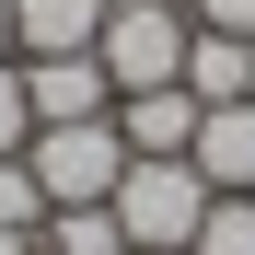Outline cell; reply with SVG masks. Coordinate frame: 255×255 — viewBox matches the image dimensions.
Returning <instances> with one entry per match:
<instances>
[{
  "mask_svg": "<svg viewBox=\"0 0 255 255\" xmlns=\"http://www.w3.org/2000/svg\"><path fill=\"white\" fill-rule=\"evenodd\" d=\"M105 209H116L128 255H186L197 221H209V174H197V162H151V151H128V174H116Z\"/></svg>",
  "mask_w": 255,
  "mask_h": 255,
  "instance_id": "1",
  "label": "cell"
},
{
  "mask_svg": "<svg viewBox=\"0 0 255 255\" xmlns=\"http://www.w3.org/2000/svg\"><path fill=\"white\" fill-rule=\"evenodd\" d=\"M186 47H197V12L186 0H116L105 35H93V58L116 93H162V81H186Z\"/></svg>",
  "mask_w": 255,
  "mask_h": 255,
  "instance_id": "2",
  "label": "cell"
},
{
  "mask_svg": "<svg viewBox=\"0 0 255 255\" xmlns=\"http://www.w3.org/2000/svg\"><path fill=\"white\" fill-rule=\"evenodd\" d=\"M23 162H35V186H47V209H93L128 174V139H116V116H70V128H35Z\"/></svg>",
  "mask_w": 255,
  "mask_h": 255,
  "instance_id": "3",
  "label": "cell"
},
{
  "mask_svg": "<svg viewBox=\"0 0 255 255\" xmlns=\"http://www.w3.org/2000/svg\"><path fill=\"white\" fill-rule=\"evenodd\" d=\"M197 93H186V81H162V93H116V139L128 151H151V162H186L197 151Z\"/></svg>",
  "mask_w": 255,
  "mask_h": 255,
  "instance_id": "4",
  "label": "cell"
},
{
  "mask_svg": "<svg viewBox=\"0 0 255 255\" xmlns=\"http://www.w3.org/2000/svg\"><path fill=\"white\" fill-rule=\"evenodd\" d=\"M23 105H35V128L116 116V81H105V58H23Z\"/></svg>",
  "mask_w": 255,
  "mask_h": 255,
  "instance_id": "5",
  "label": "cell"
},
{
  "mask_svg": "<svg viewBox=\"0 0 255 255\" xmlns=\"http://www.w3.org/2000/svg\"><path fill=\"white\" fill-rule=\"evenodd\" d=\"M116 0H12V58H93Z\"/></svg>",
  "mask_w": 255,
  "mask_h": 255,
  "instance_id": "6",
  "label": "cell"
},
{
  "mask_svg": "<svg viewBox=\"0 0 255 255\" xmlns=\"http://www.w3.org/2000/svg\"><path fill=\"white\" fill-rule=\"evenodd\" d=\"M186 162L209 174V197H255V105H209Z\"/></svg>",
  "mask_w": 255,
  "mask_h": 255,
  "instance_id": "7",
  "label": "cell"
},
{
  "mask_svg": "<svg viewBox=\"0 0 255 255\" xmlns=\"http://www.w3.org/2000/svg\"><path fill=\"white\" fill-rule=\"evenodd\" d=\"M186 93H197V105H255V47L197 23V47H186Z\"/></svg>",
  "mask_w": 255,
  "mask_h": 255,
  "instance_id": "8",
  "label": "cell"
},
{
  "mask_svg": "<svg viewBox=\"0 0 255 255\" xmlns=\"http://www.w3.org/2000/svg\"><path fill=\"white\" fill-rule=\"evenodd\" d=\"M35 255H128V232H116V209L93 197V209H47V232H35Z\"/></svg>",
  "mask_w": 255,
  "mask_h": 255,
  "instance_id": "9",
  "label": "cell"
},
{
  "mask_svg": "<svg viewBox=\"0 0 255 255\" xmlns=\"http://www.w3.org/2000/svg\"><path fill=\"white\" fill-rule=\"evenodd\" d=\"M186 255H255V197H209V221Z\"/></svg>",
  "mask_w": 255,
  "mask_h": 255,
  "instance_id": "10",
  "label": "cell"
},
{
  "mask_svg": "<svg viewBox=\"0 0 255 255\" xmlns=\"http://www.w3.org/2000/svg\"><path fill=\"white\" fill-rule=\"evenodd\" d=\"M0 221H12V232H47V186H35V162H23V151L0 162Z\"/></svg>",
  "mask_w": 255,
  "mask_h": 255,
  "instance_id": "11",
  "label": "cell"
},
{
  "mask_svg": "<svg viewBox=\"0 0 255 255\" xmlns=\"http://www.w3.org/2000/svg\"><path fill=\"white\" fill-rule=\"evenodd\" d=\"M23 139H35V105H23V70H12V58H0V162H12Z\"/></svg>",
  "mask_w": 255,
  "mask_h": 255,
  "instance_id": "12",
  "label": "cell"
},
{
  "mask_svg": "<svg viewBox=\"0 0 255 255\" xmlns=\"http://www.w3.org/2000/svg\"><path fill=\"white\" fill-rule=\"evenodd\" d=\"M186 12H197L209 35H244V47H255V0H186Z\"/></svg>",
  "mask_w": 255,
  "mask_h": 255,
  "instance_id": "13",
  "label": "cell"
},
{
  "mask_svg": "<svg viewBox=\"0 0 255 255\" xmlns=\"http://www.w3.org/2000/svg\"><path fill=\"white\" fill-rule=\"evenodd\" d=\"M0 255H35V232H12V221H0Z\"/></svg>",
  "mask_w": 255,
  "mask_h": 255,
  "instance_id": "14",
  "label": "cell"
},
{
  "mask_svg": "<svg viewBox=\"0 0 255 255\" xmlns=\"http://www.w3.org/2000/svg\"><path fill=\"white\" fill-rule=\"evenodd\" d=\"M0 58H12V0H0Z\"/></svg>",
  "mask_w": 255,
  "mask_h": 255,
  "instance_id": "15",
  "label": "cell"
}]
</instances>
